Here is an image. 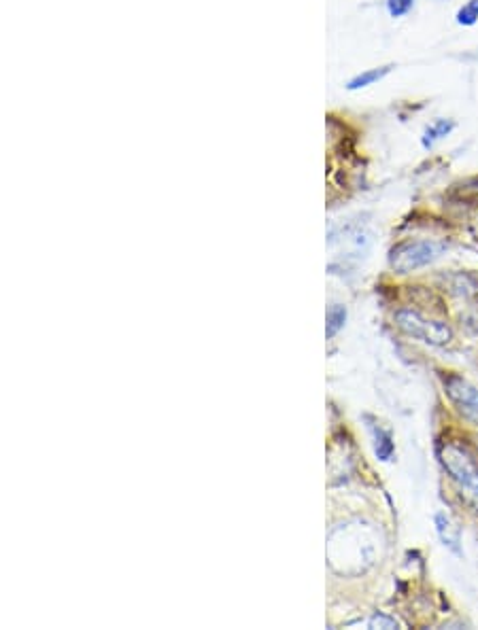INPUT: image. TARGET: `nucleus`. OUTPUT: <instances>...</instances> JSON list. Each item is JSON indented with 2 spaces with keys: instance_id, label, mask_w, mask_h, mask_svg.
<instances>
[{
  "instance_id": "obj_7",
  "label": "nucleus",
  "mask_w": 478,
  "mask_h": 630,
  "mask_svg": "<svg viewBox=\"0 0 478 630\" xmlns=\"http://www.w3.org/2000/svg\"><path fill=\"white\" fill-rule=\"evenodd\" d=\"M368 420V429L372 433V440H374V452H377L379 461H391V457H394L396 452V446H394V437H391V431L383 429L379 423H374V420L366 418Z\"/></svg>"
},
{
  "instance_id": "obj_9",
  "label": "nucleus",
  "mask_w": 478,
  "mask_h": 630,
  "mask_svg": "<svg viewBox=\"0 0 478 630\" xmlns=\"http://www.w3.org/2000/svg\"><path fill=\"white\" fill-rule=\"evenodd\" d=\"M453 128H455L453 121L438 119L436 124H432L428 130H425V134H423V147H425V149H430V147L436 143V140L445 138V136H447Z\"/></svg>"
},
{
  "instance_id": "obj_10",
  "label": "nucleus",
  "mask_w": 478,
  "mask_h": 630,
  "mask_svg": "<svg viewBox=\"0 0 478 630\" xmlns=\"http://www.w3.org/2000/svg\"><path fill=\"white\" fill-rule=\"evenodd\" d=\"M345 323H347V308L340 306V304L332 306L330 312H328V327H326L328 340L334 338V336L338 334V331L345 327Z\"/></svg>"
},
{
  "instance_id": "obj_4",
  "label": "nucleus",
  "mask_w": 478,
  "mask_h": 630,
  "mask_svg": "<svg viewBox=\"0 0 478 630\" xmlns=\"http://www.w3.org/2000/svg\"><path fill=\"white\" fill-rule=\"evenodd\" d=\"M396 325L404 331V334L430 346H445L453 340V331L445 323L425 319L415 310H398Z\"/></svg>"
},
{
  "instance_id": "obj_5",
  "label": "nucleus",
  "mask_w": 478,
  "mask_h": 630,
  "mask_svg": "<svg viewBox=\"0 0 478 630\" xmlns=\"http://www.w3.org/2000/svg\"><path fill=\"white\" fill-rule=\"evenodd\" d=\"M447 395L459 414L470 420L472 425H478V387L453 376L447 380Z\"/></svg>"
},
{
  "instance_id": "obj_2",
  "label": "nucleus",
  "mask_w": 478,
  "mask_h": 630,
  "mask_svg": "<svg viewBox=\"0 0 478 630\" xmlns=\"http://www.w3.org/2000/svg\"><path fill=\"white\" fill-rule=\"evenodd\" d=\"M440 463L462 497L478 512V465L472 454L457 444H445L440 450Z\"/></svg>"
},
{
  "instance_id": "obj_8",
  "label": "nucleus",
  "mask_w": 478,
  "mask_h": 630,
  "mask_svg": "<svg viewBox=\"0 0 478 630\" xmlns=\"http://www.w3.org/2000/svg\"><path fill=\"white\" fill-rule=\"evenodd\" d=\"M391 68H394V66H383V68L366 70V73H362V75H357L355 79H351L347 87H349V90H362V87H368V85H372V83L381 81L383 77H387V75L391 73Z\"/></svg>"
},
{
  "instance_id": "obj_3",
  "label": "nucleus",
  "mask_w": 478,
  "mask_h": 630,
  "mask_svg": "<svg viewBox=\"0 0 478 630\" xmlns=\"http://www.w3.org/2000/svg\"><path fill=\"white\" fill-rule=\"evenodd\" d=\"M445 244L436 240H408L398 244L396 249H391L389 266L398 274L415 272L419 268L430 266L442 253H445Z\"/></svg>"
},
{
  "instance_id": "obj_6",
  "label": "nucleus",
  "mask_w": 478,
  "mask_h": 630,
  "mask_svg": "<svg viewBox=\"0 0 478 630\" xmlns=\"http://www.w3.org/2000/svg\"><path fill=\"white\" fill-rule=\"evenodd\" d=\"M434 524L442 544H445L453 554H462V529L457 527L455 520L449 514L438 512L434 516Z\"/></svg>"
},
{
  "instance_id": "obj_12",
  "label": "nucleus",
  "mask_w": 478,
  "mask_h": 630,
  "mask_svg": "<svg viewBox=\"0 0 478 630\" xmlns=\"http://www.w3.org/2000/svg\"><path fill=\"white\" fill-rule=\"evenodd\" d=\"M415 0H387V9L391 13V17H402L408 11L413 9Z\"/></svg>"
},
{
  "instance_id": "obj_13",
  "label": "nucleus",
  "mask_w": 478,
  "mask_h": 630,
  "mask_svg": "<svg viewBox=\"0 0 478 630\" xmlns=\"http://www.w3.org/2000/svg\"><path fill=\"white\" fill-rule=\"evenodd\" d=\"M368 626H370V628H398L400 624H398L394 618H387V616H383V614H377V616L370 618Z\"/></svg>"
},
{
  "instance_id": "obj_1",
  "label": "nucleus",
  "mask_w": 478,
  "mask_h": 630,
  "mask_svg": "<svg viewBox=\"0 0 478 630\" xmlns=\"http://www.w3.org/2000/svg\"><path fill=\"white\" fill-rule=\"evenodd\" d=\"M381 537L372 524L353 520L340 524L328 537L330 567L340 575L366 573L379 560Z\"/></svg>"
},
{
  "instance_id": "obj_11",
  "label": "nucleus",
  "mask_w": 478,
  "mask_h": 630,
  "mask_svg": "<svg viewBox=\"0 0 478 630\" xmlns=\"http://www.w3.org/2000/svg\"><path fill=\"white\" fill-rule=\"evenodd\" d=\"M478 22V0H470L462 9L457 11V24L472 26Z\"/></svg>"
}]
</instances>
